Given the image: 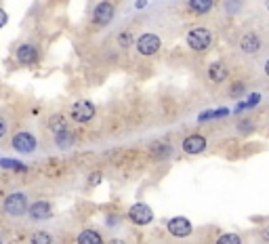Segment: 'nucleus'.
Here are the masks:
<instances>
[{"label": "nucleus", "instance_id": "f257e3e1", "mask_svg": "<svg viewBox=\"0 0 269 244\" xmlns=\"http://www.w3.org/2000/svg\"><path fill=\"white\" fill-rule=\"evenodd\" d=\"M28 196L26 194H21V192H15V194H9L5 198V202H3V211L11 217H21V215H26L28 213Z\"/></svg>", "mask_w": 269, "mask_h": 244}, {"label": "nucleus", "instance_id": "f03ea898", "mask_svg": "<svg viewBox=\"0 0 269 244\" xmlns=\"http://www.w3.org/2000/svg\"><path fill=\"white\" fill-rule=\"evenodd\" d=\"M210 42H213V34L210 30L206 28H194L189 34H187V44H189V49L202 53V51H206L210 47Z\"/></svg>", "mask_w": 269, "mask_h": 244}, {"label": "nucleus", "instance_id": "7ed1b4c3", "mask_svg": "<svg viewBox=\"0 0 269 244\" xmlns=\"http://www.w3.org/2000/svg\"><path fill=\"white\" fill-rule=\"evenodd\" d=\"M11 145H13V149L19 152V154H32V152L36 149L38 141H36V137L32 135V133H28V130H19V133H15V135H13Z\"/></svg>", "mask_w": 269, "mask_h": 244}, {"label": "nucleus", "instance_id": "20e7f679", "mask_svg": "<svg viewBox=\"0 0 269 244\" xmlns=\"http://www.w3.org/2000/svg\"><path fill=\"white\" fill-rule=\"evenodd\" d=\"M137 51H139L141 55H145V57L156 55V53L160 51V38L156 36V34H143V36H139V40H137Z\"/></svg>", "mask_w": 269, "mask_h": 244}, {"label": "nucleus", "instance_id": "39448f33", "mask_svg": "<svg viewBox=\"0 0 269 244\" xmlns=\"http://www.w3.org/2000/svg\"><path fill=\"white\" fill-rule=\"evenodd\" d=\"M128 217H130L132 223H137V226H147V223H151L153 213H151V209H149L147 204L137 202V204H132V207H130Z\"/></svg>", "mask_w": 269, "mask_h": 244}, {"label": "nucleus", "instance_id": "423d86ee", "mask_svg": "<svg viewBox=\"0 0 269 244\" xmlns=\"http://www.w3.org/2000/svg\"><path fill=\"white\" fill-rule=\"evenodd\" d=\"M93 116H95V105L91 101H78V103L72 105V118H74V122L84 124L88 120H93Z\"/></svg>", "mask_w": 269, "mask_h": 244}, {"label": "nucleus", "instance_id": "0eeeda50", "mask_svg": "<svg viewBox=\"0 0 269 244\" xmlns=\"http://www.w3.org/2000/svg\"><path fill=\"white\" fill-rule=\"evenodd\" d=\"M166 226H168V232L177 238H185L191 234V221L185 217H172Z\"/></svg>", "mask_w": 269, "mask_h": 244}, {"label": "nucleus", "instance_id": "6e6552de", "mask_svg": "<svg viewBox=\"0 0 269 244\" xmlns=\"http://www.w3.org/2000/svg\"><path fill=\"white\" fill-rule=\"evenodd\" d=\"M111 19H114V5L103 0V3H99L95 7V11H93V21L99 24V26H107Z\"/></svg>", "mask_w": 269, "mask_h": 244}, {"label": "nucleus", "instance_id": "1a4fd4ad", "mask_svg": "<svg viewBox=\"0 0 269 244\" xmlns=\"http://www.w3.org/2000/svg\"><path fill=\"white\" fill-rule=\"evenodd\" d=\"M17 61L19 63H24V65H32V63H36L38 61V57H40V51L34 47V44H30V42H26V44H21V47L17 49Z\"/></svg>", "mask_w": 269, "mask_h": 244}, {"label": "nucleus", "instance_id": "9d476101", "mask_svg": "<svg viewBox=\"0 0 269 244\" xmlns=\"http://www.w3.org/2000/svg\"><path fill=\"white\" fill-rule=\"evenodd\" d=\"M28 215H30L32 219H36V221L49 219V217L53 215V207H51V202H47V200H36L34 204L28 207Z\"/></svg>", "mask_w": 269, "mask_h": 244}, {"label": "nucleus", "instance_id": "9b49d317", "mask_svg": "<svg viewBox=\"0 0 269 244\" xmlns=\"http://www.w3.org/2000/svg\"><path fill=\"white\" fill-rule=\"evenodd\" d=\"M206 147V139L202 135H189L185 141H183V149L185 154H191V156H196V154H202Z\"/></svg>", "mask_w": 269, "mask_h": 244}, {"label": "nucleus", "instance_id": "f8f14e48", "mask_svg": "<svg viewBox=\"0 0 269 244\" xmlns=\"http://www.w3.org/2000/svg\"><path fill=\"white\" fill-rule=\"evenodd\" d=\"M229 76V70H227V65L225 63H221V61H215L210 68H208V78L213 82H223Z\"/></svg>", "mask_w": 269, "mask_h": 244}, {"label": "nucleus", "instance_id": "ddd939ff", "mask_svg": "<svg viewBox=\"0 0 269 244\" xmlns=\"http://www.w3.org/2000/svg\"><path fill=\"white\" fill-rule=\"evenodd\" d=\"M240 47H242L244 53L253 55V53H257V51L261 49V40H259L257 34H246V36L242 38V42H240Z\"/></svg>", "mask_w": 269, "mask_h": 244}, {"label": "nucleus", "instance_id": "4468645a", "mask_svg": "<svg viewBox=\"0 0 269 244\" xmlns=\"http://www.w3.org/2000/svg\"><path fill=\"white\" fill-rule=\"evenodd\" d=\"M55 143H57L59 149H70L76 143V137H74L72 130H61V133L55 135Z\"/></svg>", "mask_w": 269, "mask_h": 244}, {"label": "nucleus", "instance_id": "2eb2a0df", "mask_svg": "<svg viewBox=\"0 0 269 244\" xmlns=\"http://www.w3.org/2000/svg\"><path fill=\"white\" fill-rule=\"evenodd\" d=\"M78 244H103V240L95 230H84L78 234Z\"/></svg>", "mask_w": 269, "mask_h": 244}, {"label": "nucleus", "instance_id": "dca6fc26", "mask_svg": "<svg viewBox=\"0 0 269 244\" xmlns=\"http://www.w3.org/2000/svg\"><path fill=\"white\" fill-rule=\"evenodd\" d=\"M189 9L194 11V13H198V15H204V13H208L210 9H213V0H189Z\"/></svg>", "mask_w": 269, "mask_h": 244}, {"label": "nucleus", "instance_id": "f3484780", "mask_svg": "<svg viewBox=\"0 0 269 244\" xmlns=\"http://www.w3.org/2000/svg\"><path fill=\"white\" fill-rule=\"evenodd\" d=\"M0 168H9V171H15V173H24V171H26V164L19 162V160H13V158H0Z\"/></svg>", "mask_w": 269, "mask_h": 244}, {"label": "nucleus", "instance_id": "a211bd4d", "mask_svg": "<svg viewBox=\"0 0 269 244\" xmlns=\"http://www.w3.org/2000/svg\"><path fill=\"white\" fill-rule=\"evenodd\" d=\"M49 128L57 135V133H61V130H67V122H65L63 116H51V120H49Z\"/></svg>", "mask_w": 269, "mask_h": 244}, {"label": "nucleus", "instance_id": "6ab92c4d", "mask_svg": "<svg viewBox=\"0 0 269 244\" xmlns=\"http://www.w3.org/2000/svg\"><path fill=\"white\" fill-rule=\"evenodd\" d=\"M32 244H53V236L49 232H34Z\"/></svg>", "mask_w": 269, "mask_h": 244}, {"label": "nucleus", "instance_id": "aec40b11", "mask_svg": "<svg viewBox=\"0 0 269 244\" xmlns=\"http://www.w3.org/2000/svg\"><path fill=\"white\" fill-rule=\"evenodd\" d=\"M151 152H153L158 158H166V156H170V145H164V143H156V145L151 147Z\"/></svg>", "mask_w": 269, "mask_h": 244}, {"label": "nucleus", "instance_id": "412c9836", "mask_svg": "<svg viewBox=\"0 0 269 244\" xmlns=\"http://www.w3.org/2000/svg\"><path fill=\"white\" fill-rule=\"evenodd\" d=\"M217 244H242V240H240L238 234H223V236L217 240Z\"/></svg>", "mask_w": 269, "mask_h": 244}, {"label": "nucleus", "instance_id": "4be33fe9", "mask_svg": "<svg viewBox=\"0 0 269 244\" xmlns=\"http://www.w3.org/2000/svg\"><path fill=\"white\" fill-rule=\"evenodd\" d=\"M132 42H134V38H132L130 32H122V34L118 36V44H120V47H124V49H128Z\"/></svg>", "mask_w": 269, "mask_h": 244}, {"label": "nucleus", "instance_id": "5701e85b", "mask_svg": "<svg viewBox=\"0 0 269 244\" xmlns=\"http://www.w3.org/2000/svg\"><path fill=\"white\" fill-rule=\"evenodd\" d=\"M244 91H246L244 84H242V82H238V84H234V86H232V97H238V95H242Z\"/></svg>", "mask_w": 269, "mask_h": 244}, {"label": "nucleus", "instance_id": "b1692460", "mask_svg": "<svg viewBox=\"0 0 269 244\" xmlns=\"http://www.w3.org/2000/svg\"><path fill=\"white\" fill-rule=\"evenodd\" d=\"M259 101H261V95H259V93H255V95H251V97H248V101H244V103H246V107H255Z\"/></svg>", "mask_w": 269, "mask_h": 244}, {"label": "nucleus", "instance_id": "393cba45", "mask_svg": "<svg viewBox=\"0 0 269 244\" xmlns=\"http://www.w3.org/2000/svg\"><path fill=\"white\" fill-rule=\"evenodd\" d=\"M97 183H101V173L99 171H95L91 177H88V185H97Z\"/></svg>", "mask_w": 269, "mask_h": 244}, {"label": "nucleus", "instance_id": "a878e982", "mask_svg": "<svg viewBox=\"0 0 269 244\" xmlns=\"http://www.w3.org/2000/svg\"><path fill=\"white\" fill-rule=\"evenodd\" d=\"M7 130H9V122H7L3 116H0V139L7 135Z\"/></svg>", "mask_w": 269, "mask_h": 244}, {"label": "nucleus", "instance_id": "bb28decb", "mask_svg": "<svg viewBox=\"0 0 269 244\" xmlns=\"http://www.w3.org/2000/svg\"><path fill=\"white\" fill-rule=\"evenodd\" d=\"M7 21H9V15L5 9H0V28H5L7 26Z\"/></svg>", "mask_w": 269, "mask_h": 244}, {"label": "nucleus", "instance_id": "cd10ccee", "mask_svg": "<svg viewBox=\"0 0 269 244\" xmlns=\"http://www.w3.org/2000/svg\"><path fill=\"white\" fill-rule=\"evenodd\" d=\"M229 112L227 109H217V112H213V118H221V116H227Z\"/></svg>", "mask_w": 269, "mask_h": 244}, {"label": "nucleus", "instance_id": "c85d7f7f", "mask_svg": "<svg viewBox=\"0 0 269 244\" xmlns=\"http://www.w3.org/2000/svg\"><path fill=\"white\" fill-rule=\"evenodd\" d=\"M261 238L269 242V228H263V232H261Z\"/></svg>", "mask_w": 269, "mask_h": 244}, {"label": "nucleus", "instance_id": "c756f323", "mask_svg": "<svg viewBox=\"0 0 269 244\" xmlns=\"http://www.w3.org/2000/svg\"><path fill=\"white\" fill-rule=\"evenodd\" d=\"M145 5H147L145 0H137V9H145Z\"/></svg>", "mask_w": 269, "mask_h": 244}, {"label": "nucleus", "instance_id": "7c9ffc66", "mask_svg": "<svg viewBox=\"0 0 269 244\" xmlns=\"http://www.w3.org/2000/svg\"><path fill=\"white\" fill-rule=\"evenodd\" d=\"M265 74H267V76H269V61H267V63H265Z\"/></svg>", "mask_w": 269, "mask_h": 244}, {"label": "nucleus", "instance_id": "2f4dec72", "mask_svg": "<svg viewBox=\"0 0 269 244\" xmlns=\"http://www.w3.org/2000/svg\"><path fill=\"white\" fill-rule=\"evenodd\" d=\"M265 7H267V11H269V0H265Z\"/></svg>", "mask_w": 269, "mask_h": 244}, {"label": "nucleus", "instance_id": "473e14b6", "mask_svg": "<svg viewBox=\"0 0 269 244\" xmlns=\"http://www.w3.org/2000/svg\"><path fill=\"white\" fill-rule=\"evenodd\" d=\"M111 244H122V242H120V240H114V242H111Z\"/></svg>", "mask_w": 269, "mask_h": 244}, {"label": "nucleus", "instance_id": "72a5a7b5", "mask_svg": "<svg viewBox=\"0 0 269 244\" xmlns=\"http://www.w3.org/2000/svg\"><path fill=\"white\" fill-rule=\"evenodd\" d=\"M0 244H3V240H0Z\"/></svg>", "mask_w": 269, "mask_h": 244}]
</instances>
